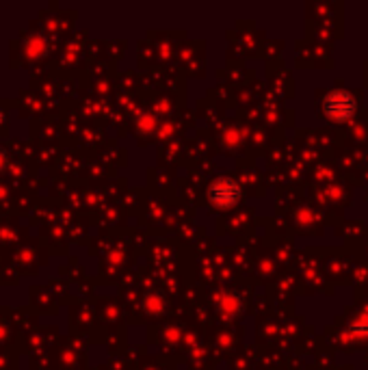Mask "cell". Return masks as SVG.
Returning <instances> with one entry per match:
<instances>
[{
	"label": "cell",
	"instance_id": "cell-1",
	"mask_svg": "<svg viewBox=\"0 0 368 370\" xmlns=\"http://www.w3.org/2000/svg\"><path fill=\"white\" fill-rule=\"evenodd\" d=\"M323 111L327 115V119L336 121V123H343L347 119H351L358 111V102L356 98L349 94L345 89H334L325 96L323 100Z\"/></svg>",
	"mask_w": 368,
	"mask_h": 370
},
{
	"label": "cell",
	"instance_id": "cell-2",
	"mask_svg": "<svg viewBox=\"0 0 368 370\" xmlns=\"http://www.w3.org/2000/svg\"><path fill=\"white\" fill-rule=\"evenodd\" d=\"M208 197H210V202L214 206L229 208V206H234L238 199H241V189H238L236 182L227 180V178H221V180H217L210 187Z\"/></svg>",
	"mask_w": 368,
	"mask_h": 370
}]
</instances>
